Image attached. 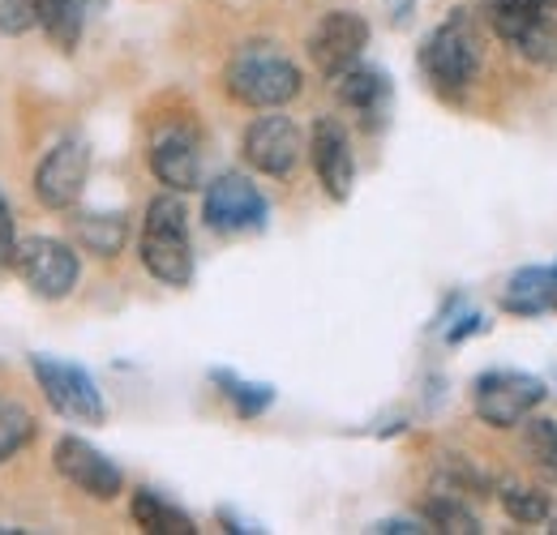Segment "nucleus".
<instances>
[{"label":"nucleus","instance_id":"f257e3e1","mask_svg":"<svg viewBox=\"0 0 557 535\" xmlns=\"http://www.w3.org/2000/svg\"><path fill=\"white\" fill-rule=\"evenodd\" d=\"M420 69L429 77V86L446 99H459L463 90H472V82L485 69V30L468 9H455L442 26H433V35L420 48Z\"/></svg>","mask_w":557,"mask_h":535},{"label":"nucleus","instance_id":"f03ea898","mask_svg":"<svg viewBox=\"0 0 557 535\" xmlns=\"http://www.w3.org/2000/svg\"><path fill=\"white\" fill-rule=\"evenodd\" d=\"M138 258L150 278L163 287H189L194 283V240H189V210L181 194H159L146 206L138 236Z\"/></svg>","mask_w":557,"mask_h":535},{"label":"nucleus","instance_id":"7ed1b4c3","mask_svg":"<svg viewBox=\"0 0 557 535\" xmlns=\"http://www.w3.org/2000/svg\"><path fill=\"white\" fill-rule=\"evenodd\" d=\"M223 86L236 103L271 112V108H287L305 90V73L275 43H245L232 52V61L223 69Z\"/></svg>","mask_w":557,"mask_h":535},{"label":"nucleus","instance_id":"20e7f679","mask_svg":"<svg viewBox=\"0 0 557 535\" xmlns=\"http://www.w3.org/2000/svg\"><path fill=\"white\" fill-rule=\"evenodd\" d=\"M493 35L528 65H557V0H481Z\"/></svg>","mask_w":557,"mask_h":535},{"label":"nucleus","instance_id":"39448f33","mask_svg":"<svg viewBox=\"0 0 557 535\" xmlns=\"http://www.w3.org/2000/svg\"><path fill=\"white\" fill-rule=\"evenodd\" d=\"M549 395V386L532 373H515V369H493L481 373L472 386V411L488 428H515L523 424Z\"/></svg>","mask_w":557,"mask_h":535},{"label":"nucleus","instance_id":"423d86ee","mask_svg":"<svg viewBox=\"0 0 557 535\" xmlns=\"http://www.w3.org/2000/svg\"><path fill=\"white\" fill-rule=\"evenodd\" d=\"M30 373H35L44 399L57 415H65L73 424H103L108 420V402L86 369H77L70 360H57V356H30Z\"/></svg>","mask_w":557,"mask_h":535},{"label":"nucleus","instance_id":"0eeeda50","mask_svg":"<svg viewBox=\"0 0 557 535\" xmlns=\"http://www.w3.org/2000/svg\"><path fill=\"white\" fill-rule=\"evenodd\" d=\"M202 219L210 232L219 236H249L262 232L271 219V206L262 198V189L240 176V172H223L210 185H202Z\"/></svg>","mask_w":557,"mask_h":535},{"label":"nucleus","instance_id":"6e6552de","mask_svg":"<svg viewBox=\"0 0 557 535\" xmlns=\"http://www.w3.org/2000/svg\"><path fill=\"white\" fill-rule=\"evenodd\" d=\"M13 266H17L22 283L39 300H65L73 287H77V274H82V262H77L73 245L52 240V236H26V240H17Z\"/></svg>","mask_w":557,"mask_h":535},{"label":"nucleus","instance_id":"1a4fd4ad","mask_svg":"<svg viewBox=\"0 0 557 535\" xmlns=\"http://www.w3.org/2000/svg\"><path fill=\"white\" fill-rule=\"evenodd\" d=\"M240 150H245V163L262 176H292L300 167V154H305V137L296 129L292 116H283L278 108H271L267 116H258L245 137H240Z\"/></svg>","mask_w":557,"mask_h":535},{"label":"nucleus","instance_id":"9d476101","mask_svg":"<svg viewBox=\"0 0 557 535\" xmlns=\"http://www.w3.org/2000/svg\"><path fill=\"white\" fill-rule=\"evenodd\" d=\"M90 176V146L86 137H61L35 167V198L48 210H73Z\"/></svg>","mask_w":557,"mask_h":535},{"label":"nucleus","instance_id":"9b49d317","mask_svg":"<svg viewBox=\"0 0 557 535\" xmlns=\"http://www.w3.org/2000/svg\"><path fill=\"white\" fill-rule=\"evenodd\" d=\"M150 172L163 189L172 194H194L202 189V141L189 125H163L150 137Z\"/></svg>","mask_w":557,"mask_h":535},{"label":"nucleus","instance_id":"f8f14e48","mask_svg":"<svg viewBox=\"0 0 557 535\" xmlns=\"http://www.w3.org/2000/svg\"><path fill=\"white\" fill-rule=\"evenodd\" d=\"M364 48H369V22L360 13H351V9L322 13V22L309 35V61L326 77H335V73L356 65L364 57Z\"/></svg>","mask_w":557,"mask_h":535},{"label":"nucleus","instance_id":"ddd939ff","mask_svg":"<svg viewBox=\"0 0 557 535\" xmlns=\"http://www.w3.org/2000/svg\"><path fill=\"white\" fill-rule=\"evenodd\" d=\"M52 463H57V471L70 480L77 493H86L95 501H116L121 488H125L121 468L103 450H95L90 441H82V437H61L57 450H52Z\"/></svg>","mask_w":557,"mask_h":535},{"label":"nucleus","instance_id":"4468645a","mask_svg":"<svg viewBox=\"0 0 557 535\" xmlns=\"http://www.w3.org/2000/svg\"><path fill=\"white\" fill-rule=\"evenodd\" d=\"M309 159H313V172H318V181H322L326 198L348 201L351 185H356V159H351L348 129H344L335 116L313 121V134H309Z\"/></svg>","mask_w":557,"mask_h":535},{"label":"nucleus","instance_id":"2eb2a0df","mask_svg":"<svg viewBox=\"0 0 557 535\" xmlns=\"http://www.w3.org/2000/svg\"><path fill=\"white\" fill-rule=\"evenodd\" d=\"M331 82H335L339 103H344L348 112H356L364 125H377V121H382V112H386V103H391V82H386L382 69L356 61L351 69L335 73Z\"/></svg>","mask_w":557,"mask_h":535},{"label":"nucleus","instance_id":"dca6fc26","mask_svg":"<svg viewBox=\"0 0 557 535\" xmlns=\"http://www.w3.org/2000/svg\"><path fill=\"white\" fill-rule=\"evenodd\" d=\"M502 309L515 318H541L557 309V270L554 266H523L506 278Z\"/></svg>","mask_w":557,"mask_h":535},{"label":"nucleus","instance_id":"f3484780","mask_svg":"<svg viewBox=\"0 0 557 535\" xmlns=\"http://www.w3.org/2000/svg\"><path fill=\"white\" fill-rule=\"evenodd\" d=\"M103 4H108V0H35V13H39L44 35H48L57 48L73 52V48L82 43L90 17H95Z\"/></svg>","mask_w":557,"mask_h":535},{"label":"nucleus","instance_id":"a211bd4d","mask_svg":"<svg viewBox=\"0 0 557 535\" xmlns=\"http://www.w3.org/2000/svg\"><path fill=\"white\" fill-rule=\"evenodd\" d=\"M73 236H77V245L86 249V253H95V258H116L121 249H125V240H129V219L116 210H99V214H77L70 219Z\"/></svg>","mask_w":557,"mask_h":535},{"label":"nucleus","instance_id":"6ab92c4d","mask_svg":"<svg viewBox=\"0 0 557 535\" xmlns=\"http://www.w3.org/2000/svg\"><path fill=\"white\" fill-rule=\"evenodd\" d=\"M129 514H134V523H138L146 535H194V519L185 514V510H176L172 501H163L159 493H150V488H138L134 493V501H129Z\"/></svg>","mask_w":557,"mask_h":535},{"label":"nucleus","instance_id":"aec40b11","mask_svg":"<svg viewBox=\"0 0 557 535\" xmlns=\"http://www.w3.org/2000/svg\"><path fill=\"white\" fill-rule=\"evenodd\" d=\"M420 519L429 532H446V535H481V519L476 510L455 497V493H433L420 501Z\"/></svg>","mask_w":557,"mask_h":535},{"label":"nucleus","instance_id":"412c9836","mask_svg":"<svg viewBox=\"0 0 557 535\" xmlns=\"http://www.w3.org/2000/svg\"><path fill=\"white\" fill-rule=\"evenodd\" d=\"M523 424H528L523 428V455H528L532 471L541 480H557V420H549V415H528Z\"/></svg>","mask_w":557,"mask_h":535},{"label":"nucleus","instance_id":"4be33fe9","mask_svg":"<svg viewBox=\"0 0 557 535\" xmlns=\"http://www.w3.org/2000/svg\"><path fill=\"white\" fill-rule=\"evenodd\" d=\"M35 441V415L13 399H0V463L22 455Z\"/></svg>","mask_w":557,"mask_h":535},{"label":"nucleus","instance_id":"5701e85b","mask_svg":"<svg viewBox=\"0 0 557 535\" xmlns=\"http://www.w3.org/2000/svg\"><path fill=\"white\" fill-rule=\"evenodd\" d=\"M214 386H223V399L236 407L240 420H253L262 415L271 402H275V390L262 386V382H240L236 373H214Z\"/></svg>","mask_w":557,"mask_h":535},{"label":"nucleus","instance_id":"b1692460","mask_svg":"<svg viewBox=\"0 0 557 535\" xmlns=\"http://www.w3.org/2000/svg\"><path fill=\"white\" fill-rule=\"evenodd\" d=\"M502 510H506L515 523H523V527H536V523H549V519H554L549 493H541V488H519V484L502 488Z\"/></svg>","mask_w":557,"mask_h":535},{"label":"nucleus","instance_id":"393cba45","mask_svg":"<svg viewBox=\"0 0 557 535\" xmlns=\"http://www.w3.org/2000/svg\"><path fill=\"white\" fill-rule=\"evenodd\" d=\"M485 488H488V475L472 459H463V455H446L442 459V468H437V493L463 497V493H485Z\"/></svg>","mask_w":557,"mask_h":535},{"label":"nucleus","instance_id":"a878e982","mask_svg":"<svg viewBox=\"0 0 557 535\" xmlns=\"http://www.w3.org/2000/svg\"><path fill=\"white\" fill-rule=\"evenodd\" d=\"M30 26H39L35 0H0V35H26Z\"/></svg>","mask_w":557,"mask_h":535},{"label":"nucleus","instance_id":"bb28decb","mask_svg":"<svg viewBox=\"0 0 557 535\" xmlns=\"http://www.w3.org/2000/svg\"><path fill=\"white\" fill-rule=\"evenodd\" d=\"M13 253H17V223H13V210L0 194V266H13Z\"/></svg>","mask_w":557,"mask_h":535},{"label":"nucleus","instance_id":"cd10ccee","mask_svg":"<svg viewBox=\"0 0 557 535\" xmlns=\"http://www.w3.org/2000/svg\"><path fill=\"white\" fill-rule=\"evenodd\" d=\"M476 331H485V318H481V313H463V318H459V326H450V331H446V343H463V338L476 335Z\"/></svg>","mask_w":557,"mask_h":535},{"label":"nucleus","instance_id":"c85d7f7f","mask_svg":"<svg viewBox=\"0 0 557 535\" xmlns=\"http://www.w3.org/2000/svg\"><path fill=\"white\" fill-rule=\"evenodd\" d=\"M373 532H408V535H417V532H429V527H420V523H412V519H386V523H377Z\"/></svg>","mask_w":557,"mask_h":535}]
</instances>
